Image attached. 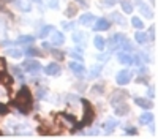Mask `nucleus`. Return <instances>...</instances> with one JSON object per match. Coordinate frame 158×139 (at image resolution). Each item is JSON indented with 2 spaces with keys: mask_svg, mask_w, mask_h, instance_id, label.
Instances as JSON below:
<instances>
[{
  "mask_svg": "<svg viewBox=\"0 0 158 139\" xmlns=\"http://www.w3.org/2000/svg\"><path fill=\"white\" fill-rule=\"evenodd\" d=\"M15 106L19 109V112H22V114H27V112H30L32 111V103H33V100H32V93H30V90L27 87H22L21 90H19V93L16 95V98H15Z\"/></svg>",
  "mask_w": 158,
  "mask_h": 139,
  "instance_id": "1",
  "label": "nucleus"
},
{
  "mask_svg": "<svg viewBox=\"0 0 158 139\" xmlns=\"http://www.w3.org/2000/svg\"><path fill=\"white\" fill-rule=\"evenodd\" d=\"M131 78H133V73H131L130 70H120L115 76V81H117L118 85H127L131 81Z\"/></svg>",
  "mask_w": 158,
  "mask_h": 139,
  "instance_id": "2",
  "label": "nucleus"
},
{
  "mask_svg": "<svg viewBox=\"0 0 158 139\" xmlns=\"http://www.w3.org/2000/svg\"><path fill=\"white\" fill-rule=\"evenodd\" d=\"M22 68H24V70H27V71L32 73V74H35V73H38L40 70H41V63H40L38 60H35V59H32V60H25V62L22 63Z\"/></svg>",
  "mask_w": 158,
  "mask_h": 139,
  "instance_id": "3",
  "label": "nucleus"
},
{
  "mask_svg": "<svg viewBox=\"0 0 158 139\" xmlns=\"http://www.w3.org/2000/svg\"><path fill=\"white\" fill-rule=\"evenodd\" d=\"M125 40V35L123 33H115L112 38H111V41H109V52L111 51H115L118 49V46H120V43Z\"/></svg>",
  "mask_w": 158,
  "mask_h": 139,
  "instance_id": "4",
  "label": "nucleus"
},
{
  "mask_svg": "<svg viewBox=\"0 0 158 139\" xmlns=\"http://www.w3.org/2000/svg\"><path fill=\"white\" fill-rule=\"evenodd\" d=\"M63 41H65L63 33H60L57 30H52L51 32V43L54 44V46H60V44H63Z\"/></svg>",
  "mask_w": 158,
  "mask_h": 139,
  "instance_id": "5",
  "label": "nucleus"
},
{
  "mask_svg": "<svg viewBox=\"0 0 158 139\" xmlns=\"http://www.w3.org/2000/svg\"><path fill=\"white\" fill-rule=\"evenodd\" d=\"M82 103L85 104V109H87V114H84V123L89 125L92 120H94V116H95V112H94V108L90 106L89 101H82Z\"/></svg>",
  "mask_w": 158,
  "mask_h": 139,
  "instance_id": "6",
  "label": "nucleus"
},
{
  "mask_svg": "<svg viewBox=\"0 0 158 139\" xmlns=\"http://www.w3.org/2000/svg\"><path fill=\"white\" fill-rule=\"evenodd\" d=\"M44 73L48 76H57L60 73V65L59 63H49V65L44 67Z\"/></svg>",
  "mask_w": 158,
  "mask_h": 139,
  "instance_id": "7",
  "label": "nucleus"
},
{
  "mask_svg": "<svg viewBox=\"0 0 158 139\" xmlns=\"http://www.w3.org/2000/svg\"><path fill=\"white\" fill-rule=\"evenodd\" d=\"M109 29V21L104 19V18H100L98 21H95V25H94V30H100V32H104Z\"/></svg>",
  "mask_w": 158,
  "mask_h": 139,
  "instance_id": "8",
  "label": "nucleus"
},
{
  "mask_svg": "<svg viewBox=\"0 0 158 139\" xmlns=\"http://www.w3.org/2000/svg\"><path fill=\"white\" fill-rule=\"evenodd\" d=\"M70 70H71L73 73H76V74H82V73L85 71V67H84L79 60H76V62L71 60V62H70Z\"/></svg>",
  "mask_w": 158,
  "mask_h": 139,
  "instance_id": "9",
  "label": "nucleus"
},
{
  "mask_svg": "<svg viewBox=\"0 0 158 139\" xmlns=\"http://www.w3.org/2000/svg\"><path fill=\"white\" fill-rule=\"evenodd\" d=\"M135 103H136L139 108H144V109H150L152 104H153L149 98H142V96H136V98H135Z\"/></svg>",
  "mask_w": 158,
  "mask_h": 139,
  "instance_id": "10",
  "label": "nucleus"
},
{
  "mask_svg": "<svg viewBox=\"0 0 158 139\" xmlns=\"http://www.w3.org/2000/svg\"><path fill=\"white\" fill-rule=\"evenodd\" d=\"M131 60H133V55L127 51H122V52H118V62L122 63V65H131Z\"/></svg>",
  "mask_w": 158,
  "mask_h": 139,
  "instance_id": "11",
  "label": "nucleus"
},
{
  "mask_svg": "<svg viewBox=\"0 0 158 139\" xmlns=\"http://www.w3.org/2000/svg\"><path fill=\"white\" fill-rule=\"evenodd\" d=\"M117 125H118V120L117 119H108L106 122L103 123V128H104V131H106V133H111Z\"/></svg>",
  "mask_w": 158,
  "mask_h": 139,
  "instance_id": "12",
  "label": "nucleus"
},
{
  "mask_svg": "<svg viewBox=\"0 0 158 139\" xmlns=\"http://www.w3.org/2000/svg\"><path fill=\"white\" fill-rule=\"evenodd\" d=\"M79 22H81V25H85V27H89V25H92V24L95 22V18H94V14H90V13H85V14L81 16Z\"/></svg>",
  "mask_w": 158,
  "mask_h": 139,
  "instance_id": "13",
  "label": "nucleus"
},
{
  "mask_svg": "<svg viewBox=\"0 0 158 139\" xmlns=\"http://www.w3.org/2000/svg\"><path fill=\"white\" fill-rule=\"evenodd\" d=\"M152 120H153V114H150V112H144L139 116V122L142 125H149V123H152Z\"/></svg>",
  "mask_w": 158,
  "mask_h": 139,
  "instance_id": "14",
  "label": "nucleus"
},
{
  "mask_svg": "<svg viewBox=\"0 0 158 139\" xmlns=\"http://www.w3.org/2000/svg\"><path fill=\"white\" fill-rule=\"evenodd\" d=\"M138 2H139V11L142 13V14L146 16V18H153V13L150 11V8H149L147 5H144V3H141V0H138Z\"/></svg>",
  "mask_w": 158,
  "mask_h": 139,
  "instance_id": "15",
  "label": "nucleus"
},
{
  "mask_svg": "<svg viewBox=\"0 0 158 139\" xmlns=\"http://www.w3.org/2000/svg\"><path fill=\"white\" fill-rule=\"evenodd\" d=\"M135 40H136V43L144 44V43H147V40H149V35H147V33H144V32H136V35H135Z\"/></svg>",
  "mask_w": 158,
  "mask_h": 139,
  "instance_id": "16",
  "label": "nucleus"
},
{
  "mask_svg": "<svg viewBox=\"0 0 158 139\" xmlns=\"http://www.w3.org/2000/svg\"><path fill=\"white\" fill-rule=\"evenodd\" d=\"M94 44H95V47H97L98 51H103V49H104V44H106V43H104V38H103V36L97 35V36L94 38Z\"/></svg>",
  "mask_w": 158,
  "mask_h": 139,
  "instance_id": "17",
  "label": "nucleus"
},
{
  "mask_svg": "<svg viewBox=\"0 0 158 139\" xmlns=\"http://www.w3.org/2000/svg\"><path fill=\"white\" fill-rule=\"evenodd\" d=\"M18 2V6H19V10H22V11H30L32 10V5H30V2H27V0H16Z\"/></svg>",
  "mask_w": 158,
  "mask_h": 139,
  "instance_id": "18",
  "label": "nucleus"
},
{
  "mask_svg": "<svg viewBox=\"0 0 158 139\" xmlns=\"http://www.w3.org/2000/svg\"><path fill=\"white\" fill-rule=\"evenodd\" d=\"M32 41H35V36H32V35H22V36L18 38V43L19 44H29Z\"/></svg>",
  "mask_w": 158,
  "mask_h": 139,
  "instance_id": "19",
  "label": "nucleus"
},
{
  "mask_svg": "<svg viewBox=\"0 0 158 139\" xmlns=\"http://www.w3.org/2000/svg\"><path fill=\"white\" fill-rule=\"evenodd\" d=\"M84 40H85V33H84V32H74V33H73V41H74L76 44H81Z\"/></svg>",
  "mask_w": 158,
  "mask_h": 139,
  "instance_id": "20",
  "label": "nucleus"
},
{
  "mask_svg": "<svg viewBox=\"0 0 158 139\" xmlns=\"http://www.w3.org/2000/svg\"><path fill=\"white\" fill-rule=\"evenodd\" d=\"M6 52H8V55H10V57H13V59H21V57H22V54H24L21 49H16V47L8 49Z\"/></svg>",
  "mask_w": 158,
  "mask_h": 139,
  "instance_id": "21",
  "label": "nucleus"
},
{
  "mask_svg": "<svg viewBox=\"0 0 158 139\" xmlns=\"http://www.w3.org/2000/svg\"><path fill=\"white\" fill-rule=\"evenodd\" d=\"M122 10L127 14H131V13H133V5H131L128 0H122Z\"/></svg>",
  "mask_w": 158,
  "mask_h": 139,
  "instance_id": "22",
  "label": "nucleus"
},
{
  "mask_svg": "<svg viewBox=\"0 0 158 139\" xmlns=\"http://www.w3.org/2000/svg\"><path fill=\"white\" fill-rule=\"evenodd\" d=\"M122 106L118 108V106H115L114 109H115V114L117 116H123V114H127L128 111H130V108H128V104H123V103H120Z\"/></svg>",
  "mask_w": 158,
  "mask_h": 139,
  "instance_id": "23",
  "label": "nucleus"
},
{
  "mask_svg": "<svg viewBox=\"0 0 158 139\" xmlns=\"http://www.w3.org/2000/svg\"><path fill=\"white\" fill-rule=\"evenodd\" d=\"M82 49L81 47H79V49H74V51H70V55L74 59V60H79V62H81L82 60Z\"/></svg>",
  "mask_w": 158,
  "mask_h": 139,
  "instance_id": "24",
  "label": "nucleus"
},
{
  "mask_svg": "<svg viewBox=\"0 0 158 139\" xmlns=\"http://www.w3.org/2000/svg\"><path fill=\"white\" fill-rule=\"evenodd\" d=\"M131 25H133L135 29H138V30L144 29V22H142L139 18H133V19H131Z\"/></svg>",
  "mask_w": 158,
  "mask_h": 139,
  "instance_id": "25",
  "label": "nucleus"
},
{
  "mask_svg": "<svg viewBox=\"0 0 158 139\" xmlns=\"http://www.w3.org/2000/svg\"><path fill=\"white\" fill-rule=\"evenodd\" d=\"M112 21H115L118 25H125V19L118 14V13H112Z\"/></svg>",
  "mask_w": 158,
  "mask_h": 139,
  "instance_id": "26",
  "label": "nucleus"
},
{
  "mask_svg": "<svg viewBox=\"0 0 158 139\" xmlns=\"http://www.w3.org/2000/svg\"><path fill=\"white\" fill-rule=\"evenodd\" d=\"M52 30H54V29H52V25H44L40 35H41V38H46L48 35H51V32H52Z\"/></svg>",
  "mask_w": 158,
  "mask_h": 139,
  "instance_id": "27",
  "label": "nucleus"
},
{
  "mask_svg": "<svg viewBox=\"0 0 158 139\" xmlns=\"http://www.w3.org/2000/svg\"><path fill=\"white\" fill-rule=\"evenodd\" d=\"M24 54H27V55H41V52H40L38 49H33V47L25 49V52H24Z\"/></svg>",
  "mask_w": 158,
  "mask_h": 139,
  "instance_id": "28",
  "label": "nucleus"
},
{
  "mask_svg": "<svg viewBox=\"0 0 158 139\" xmlns=\"http://www.w3.org/2000/svg\"><path fill=\"white\" fill-rule=\"evenodd\" d=\"M101 70H103L101 65H95L94 68H92V78H97V76L101 73Z\"/></svg>",
  "mask_w": 158,
  "mask_h": 139,
  "instance_id": "29",
  "label": "nucleus"
},
{
  "mask_svg": "<svg viewBox=\"0 0 158 139\" xmlns=\"http://www.w3.org/2000/svg\"><path fill=\"white\" fill-rule=\"evenodd\" d=\"M74 13H76V6L71 3V5L67 8V11H65V14H67L68 18H71V16H74Z\"/></svg>",
  "mask_w": 158,
  "mask_h": 139,
  "instance_id": "30",
  "label": "nucleus"
},
{
  "mask_svg": "<svg viewBox=\"0 0 158 139\" xmlns=\"http://www.w3.org/2000/svg\"><path fill=\"white\" fill-rule=\"evenodd\" d=\"M11 70H13V73H15V74L18 76V78H19L21 81H24V74H22V71H21V70H19L18 67H13Z\"/></svg>",
  "mask_w": 158,
  "mask_h": 139,
  "instance_id": "31",
  "label": "nucleus"
},
{
  "mask_svg": "<svg viewBox=\"0 0 158 139\" xmlns=\"http://www.w3.org/2000/svg\"><path fill=\"white\" fill-rule=\"evenodd\" d=\"M62 27H63L65 30H71V29L74 27V22H73V21H70V22H62Z\"/></svg>",
  "mask_w": 158,
  "mask_h": 139,
  "instance_id": "32",
  "label": "nucleus"
},
{
  "mask_svg": "<svg viewBox=\"0 0 158 139\" xmlns=\"http://www.w3.org/2000/svg\"><path fill=\"white\" fill-rule=\"evenodd\" d=\"M46 3L49 8H57L59 6V0H46Z\"/></svg>",
  "mask_w": 158,
  "mask_h": 139,
  "instance_id": "33",
  "label": "nucleus"
},
{
  "mask_svg": "<svg viewBox=\"0 0 158 139\" xmlns=\"http://www.w3.org/2000/svg\"><path fill=\"white\" fill-rule=\"evenodd\" d=\"M6 114H8V106L0 103V116H6Z\"/></svg>",
  "mask_w": 158,
  "mask_h": 139,
  "instance_id": "34",
  "label": "nucleus"
},
{
  "mask_svg": "<svg viewBox=\"0 0 158 139\" xmlns=\"http://www.w3.org/2000/svg\"><path fill=\"white\" fill-rule=\"evenodd\" d=\"M51 54H52V55H54L56 59H60V60H62V59H63V55H65L63 52H60V51H57V49H54V51H52V52H51Z\"/></svg>",
  "mask_w": 158,
  "mask_h": 139,
  "instance_id": "35",
  "label": "nucleus"
},
{
  "mask_svg": "<svg viewBox=\"0 0 158 139\" xmlns=\"http://www.w3.org/2000/svg\"><path fill=\"white\" fill-rule=\"evenodd\" d=\"M5 70H6L5 60H3V59H0V74H2V73H5Z\"/></svg>",
  "mask_w": 158,
  "mask_h": 139,
  "instance_id": "36",
  "label": "nucleus"
},
{
  "mask_svg": "<svg viewBox=\"0 0 158 139\" xmlns=\"http://www.w3.org/2000/svg\"><path fill=\"white\" fill-rule=\"evenodd\" d=\"M94 93H103V85H94Z\"/></svg>",
  "mask_w": 158,
  "mask_h": 139,
  "instance_id": "37",
  "label": "nucleus"
},
{
  "mask_svg": "<svg viewBox=\"0 0 158 139\" xmlns=\"http://www.w3.org/2000/svg\"><path fill=\"white\" fill-rule=\"evenodd\" d=\"M155 38H156V29H155V25H153V27L150 29V40L153 41Z\"/></svg>",
  "mask_w": 158,
  "mask_h": 139,
  "instance_id": "38",
  "label": "nucleus"
},
{
  "mask_svg": "<svg viewBox=\"0 0 158 139\" xmlns=\"http://www.w3.org/2000/svg\"><path fill=\"white\" fill-rule=\"evenodd\" d=\"M44 95H46L44 88H38V92H36V96H38V98H43Z\"/></svg>",
  "mask_w": 158,
  "mask_h": 139,
  "instance_id": "39",
  "label": "nucleus"
},
{
  "mask_svg": "<svg viewBox=\"0 0 158 139\" xmlns=\"http://www.w3.org/2000/svg\"><path fill=\"white\" fill-rule=\"evenodd\" d=\"M147 93H149V95H150V96L153 98V96H155V87H150L149 90H147Z\"/></svg>",
  "mask_w": 158,
  "mask_h": 139,
  "instance_id": "40",
  "label": "nucleus"
},
{
  "mask_svg": "<svg viewBox=\"0 0 158 139\" xmlns=\"http://www.w3.org/2000/svg\"><path fill=\"white\" fill-rule=\"evenodd\" d=\"M128 134H136V128H133V126H130V128L127 130Z\"/></svg>",
  "mask_w": 158,
  "mask_h": 139,
  "instance_id": "41",
  "label": "nucleus"
},
{
  "mask_svg": "<svg viewBox=\"0 0 158 139\" xmlns=\"http://www.w3.org/2000/svg\"><path fill=\"white\" fill-rule=\"evenodd\" d=\"M115 2H117V0H106V3H108V5H114Z\"/></svg>",
  "mask_w": 158,
  "mask_h": 139,
  "instance_id": "42",
  "label": "nucleus"
},
{
  "mask_svg": "<svg viewBox=\"0 0 158 139\" xmlns=\"http://www.w3.org/2000/svg\"><path fill=\"white\" fill-rule=\"evenodd\" d=\"M43 47H44V49H49V47H51V43H43Z\"/></svg>",
  "mask_w": 158,
  "mask_h": 139,
  "instance_id": "43",
  "label": "nucleus"
},
{
  "mask_svg": "<svg viewBox=\"0 0 158 139\" xmlns=\"http://www.w3.org/2000/svg\"><path fill=\"white\" fill-rule=\"evenodd\" d=\"M77 2H79V5H81V6H85V2H84V0H77Z\"/></svg>",
  "mask_w": 158,
  "mask_h": 139,
  "instance_id": "44",
  "label": "nucleus"
},
{
  "mask_svg": "<svg viewBox=\"0 0 158 139\" xmlns=\"http://www.w3.org/2000/svg\"><path fill=\"white\" fill-rule=\"evenodd\" d=\"M33 2H36V3H40V2H41V0H33Z\"/></svg>",
  "mask_w": 158,
  "mask_h": 139,
  "instance_id": "45",
  "label": "nucleus"
}]
</instances>
